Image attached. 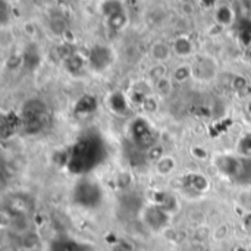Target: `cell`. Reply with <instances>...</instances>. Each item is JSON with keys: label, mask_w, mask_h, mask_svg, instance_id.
Segmentation results:
<instances>
[{"label": "cell", "mask_w": 251, "mask_h": 251, "mask_svg": "<svg viewBox=\"0 0 251 251\" xmlns=\"http://www.w3.org/2000/svg\"><path fill=\"white\" fill-rule=\"evenodd\" d=\"M101 10H103V15L106 16V19L121 15V13H125V9L119 0H106L101 6Z\"/></svg>", "instance_id": "8fae6325"}, {"label": "cell", "mask_w": 251, "mask_h": 251, "mask_svg": "<svg viewBox=\"0 0 251 251\" xmlns=\"http://www.w3.org/2000/svg\"><path fill=\"white\" fill-rule=\"evenodd\" d=\"M215 19L219 25L222 26H229L234 24L235 21V12L232 10L231 6L228 4H222L216 9V13H215Z\"/></svg>", "instance_id": "9c48e42d"}, {"label": "cell", "mask_w": 251, "mask_h": 251, "mask_svg": "<svg viewBox=\"0 0 251 251\" xmlns=\"http://www.w3.org/2000/svg\"><path fill=\"white\" fill-rule=\"evenodd\" d=\"M215 71H216V65L213 62V59H210V57H200L197 60L196 68H193L194 75L199 76V78H203V79H207V78L213 76Z\"/></svg>", "instance_id": "ba28073f"}, {"label": "cell", "mask_w": 251, "mask_h": 251, "mask_svg": "<svg viewBox=\"0 0 251 251\" xmlns=\"http://www.w3.org/2000/svg\"><path fill=\"white\" fill-rule=\"evenodd\" d=\"M129 131H131V137L134 140V143L140 147H144V149H150L154 146V140H151V137H154L153 134V128L151 125L144 119V118H138L135 119L131 126H129ZM146 150V151H147Z\"/></svg>", "instance_id": "5b68a950"}, {"label": "cell", "mask_w": 251, "mask_h": 251, "mask_svg": "<svg viewBox=\"0 0 251 251\" xmlns=\"http://www.w3.org/2000/svg\"><path fill=\"white\" fill-rule=\"evenodd\" d=\"M168 219H169V213L162 206H151L144 210V222L154 231L165 228Z\"/></svg>", "instance_id": "52a82bcc"}, {"label": "cell", "mask_w": 251, "mask_h": 251, "mask_svg": "<svg viewBox=\"0 0 251 251\" xmlns=\"http://www.w3.org/2000/svg\"><path fill=\"white\" fill-rule=\"evenodd\" d=\"M150 76H151L154 81H157V79H160V78L166 76V68H165V66H162V65L154 66V68L150 71Z\"/></svg>", "instance_id": "ac0fdd59"}, {"label": "cell", "mask_w": 251, "mask_h": 251, "mask_svg": "<svg viewBox=\"0 0 251 251\" xmlns=\"http://www.w3.org/2000/svg\"><path fill=\"white\" fill-rule=\"evenodd\" d=\"M215 166L228 179L237 184L251 182V159L246 156L219 154L215 159Z\"/></svg>", "instance_id": "7a4b0ae2"}, {"label": "cell", "mask_w": 251, "mask_h": 251, "mask_svg": "<svg viewBox=\"0 0 251 251\" xmlns=\"http://www.w3.org/2000/svg\"><path fill=\"white\" fill-rule=\"evenodd\" d=\"M172 49H174V51H175L179 57H188V56L193 53L194 46H193V43H191V40H190L188 37L181 35V37H178V38L174 41Z\"/></svg>", "instance_id": "30bf717a"}, {"label": "cell", "mask_w": 251, "mask_h": 251, "mask_svg": "<svg viewBox=\"0 0 251 251\" xmlns=\"http://www.w3.org/2000/svg\"><path fill=\"white\" fill-rule=\"evenodd\" d=\"M154 88H156V91H157L159 94L168 96V94L172 91V88H174V82H172L168 76H163V78L154 81Z\"/></svg>", "instance_id": "9a60e30c"}, {"label": "cell", "mask_w": 251, "mask_h": 251, "mask_svg": "<svg viewBox=\"0 0 251 251\" xmlns=\"http://www.w3.org/2000/svg\"><path fill=\"white\" fill-rule=\"evenodd\" d=\"M238 153L251 159V132L246 134L238 143Z\"/></svg>", "instance_id": "2e32d148"}, {"label": "cell", "mask_w": 251, "mask_h": 251, "mask_svg": "<svg viewBox=\"0 0 251 251\" xmlns=\"http://www.w3.org/2000/svg\"><path fill=\"white\" fill-rule=\"evenodd\" d=\"M176 168V162L171 156H163L160 160L156 162V171L160 175H171Z\"/></svg>", "instance_id": "7c38bea8"}, {"label": "cell", "mask_w": 251, "mask_h": 251, "mask_svg": "<svg viewBox=\"0 0 251 251\" xmlns=\"http://www.w3.org/2000/svg\"><path fill=\"white\" fill-rule=\"evenodd\" d=\"M191 153L197 157V159H206L207 157V151L204 150V149H201V147H194L193 150H191Z\"/></svg>", "instance_id": "d6986e66"}, {"label": "cell", "mask_w": 251, "mask_h": 251, "mask_svg": "<svg viewBox=\"0 0 251 251\" xmlns=\"http://www.w3.org/2000/svg\"><path fill=\"white\" fill-rule=\"evenodd\" d=\"M72 199H74L75 204L85 207V209H93L101 203L103 190L97 181H94L91 178H82L75 185V188L72 191Z\"/></svg>", "instance_id": "3957f363"}, {"label": "cell", "mask_w": 251, "mask_h": 251, "mask_svg": "<svg viewBox=\"0 0 251 251\" xmlns=\"http://www.w3.org/2000/svg\"><path fill=\"white\" fill-rule=\"evenodd\" d=\"M7 1L6 0H1V24L4 25L7 22Z\"/></svg>", "instance_id": "ffe728a7"}, {"label": "cell", "mask_w": 251, "mask_h": 251, "mask_svg": "<svg viewBox=\"0 0 251 251\" xmlns=\"http://www.w3.org/2000/svg\"><path fill=\"white\" fill-rule=\"evenodd\" d=\"M90 65L94 71H104L113 60V53L106 46H94L90 51Z\"/></svg>", "instance_id": "8992f818"}, {"label": "cell", "mask_w": 251, "mask_h": 251, "mask_svg": "<svg viewBox=\"0 0 251 251\" xmlns=\"http://www.w3.org/2000/svg\"><path fill=\"white\" fill-rule=\"evenodd\" d=\"M150 54L154 60L157 62H163L169 57L171 54V49L169 46H166L165 43H156L151 46V50H150Z\"/></svg>", "instance_id": "4fadbf2b"}, {"label": "cell", "mask_w": 251, "mask_h": 251, "mask_svg": "<svg viewBox=\"0 0 251 251\" xmlns=\"http://www.w3.org/2000/svg\"><path fill=\"white\" fill-rule=\"evenodd\" d=\"M191 75H194L193 68L188 65H181L174 71V81L176 82H185Z\"/></svg>", "instance_id": "5bb4252c"}, {"label": "cell", "mask_w": 251, "mask_h": 251, "mask_svg": "<svg viewBox=\"0 0 251 251\" xmlns=\"http://www.w3.org/2000/svg\"><path fill=\"white\" fill-rule=\"evenodd\" d=\"M165 154H163V149L160 147V146H153V147H150L149 150H147V159L149 160H153V162H157V160H160L162 157H163Z\"/></svg>", "instance_id": "e0dca14e"}, {"label": "cell", "mask_w": 251, "mask_h": 251, "mask_svg": "<svg viewBox=\"0 0 251 251\" xmlns=\"http://www.w3.org/2000/svg\"><path fill=\"white\" fill-rule=\"evenodd\" d=\"M47 121V109L41 100H31L26 101L22 109V122L26 129L32 134L41 131L46 126Z\"/></svg>", "instance_id": "277c9868"}, {"label": "cell", "mask_w": 251, "mask_h": 251, "mask_svg": "<svg viewBox=\"0 0 251 251\" xmlns=\"http://www.w3.org/2000/svg\"><path fill=\"white\" fill-rule=\"evenodd\" d=\"M104 156V149L101 147V141L91 135L81 138L71 150L68 166L75 172H88L96 168Z\"/></svg>", "instance_id": "6da1fadb"}]
</instances>
